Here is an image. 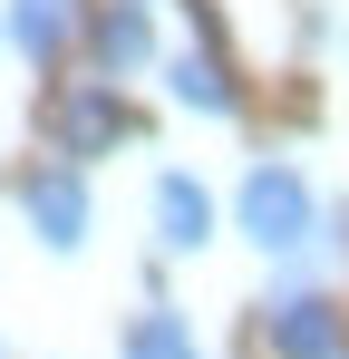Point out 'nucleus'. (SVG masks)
<instances>
[{
  "label": "nucleus",
  "instance_id": "6",
  "mask_svg": "<svg viewBox=\"0 0 349 359\" xmlns=\"http://www.w3.org/2000/svg\"><path fill=\"white\" fill-rule=\"evenodd\" d=\"M156 243H165V252H204V243H214V194L184 175V165L156 175Z\"/></svg>",
  "mask_w": 349,
  "mask_h": 359
},
{
  "label": "nucleus",
  "instance_id": "4",
  "mask_svg": "<svg viewBox=\"0 0 349 359\" xmlns=\"http://www.w3.org/2000/svg\"><path fill=\"white\" fill-rule=\"evenodd\" d=\"M262 340H272V359H340L349 320L330 292H282L272 301V320H262Z\"/></svg>",
  "mask_w": 349,
  "mask_h": 359
},
{
  "label": "nucleus",
  "instance_id": "7",
  "mask_svg": "<svg viewBox=\"0 0 349 359\" xmlns=\"http://www.w3.org/2000/svg\"><path fill=\"white\" fill-rule=\"evenodd\" d=\"M68 29H78V0H10V10H0V39H10L20 59H39V68L68 49Z\"/></svg>",
  "mask_w": 349,
  "mask_h": 359
},
{
  "label": "nucleus",
  "instance_id": "1",
  "mask_svg": "<svg viewBox=\"0 0 349 359\" xmlns=\"http://www.w3.org/2000/svg\"><path fill=\"white\" fill-rule=\"evenodd\" d=\"M233 224H242V243H262V252H310V233H320V194H310V175L301 165H282V156H262L252 175L233 184Z\"/></svg>",
  "mask_w": 349,
  "mask_h": 359
},
{
  "label": "nucleus",
  "instance_id": "5",
  "mask_svg": "<svg viewBox=\"0 0 349 359\" xmlns=\"http://www.w3.org/2000/svg\"><path fill=\"white\" fill-rule=\"evenodd\" d=\"M165 97H174V107H194V117H233V107H242V88H233V68L214 59L204 39H184V49L165 59Z\"/></svg>",
  "mask_w": 349,
  "mask_h": 359
},
{
  "label": "nucleus",
  "instance_id": "8",
  "mask_svg": "<svg viewBox=\"0 0 349 359\" xmlns=\"http://www.w3.org/2000/svg\"><path fill=\"white\" fill-rule=\"evenodd\" d=\"M88 49H97V68H107V78H126V68H146V59H156V29H146V0H116L107 20L88 29Z\"/></svg>",
  "mask_w": 349,
  "mask_h": 359
},
{
  "label": "nucleus",
  "instance_id": "2",
  "mask_svg": "<svg viewBox=\"0 0 349 359\" xmlns=\"http://www.w3.org/2000/svg\"><path fill=\"white\" fill-rule=\"evenodd\" d=\"M20 214H29V233L49 243V252H78L88 224H97V194H88L78 165H29L20 175Z\"/></svg>",
  "mask_w": 349,
  "mask_h": 359
},
{
  "label": "nucleus",
  "instance_id": "9",
  "mask_svg": "<svg viewBox=\"0 0 349 359\" xmlns=\"http://www.w3.org/2000/svg\"><path fill=\"white\" fill-rule=\"evenodd\" d=\"M126 359H194V320L165 311V301L136 311V320H126Z\"/></svg>",
  "mask_w": 349,
  "mask_h": 359
},
{
  "label": "nucleus",
  "instance_id": "3",
  "mask_svg": "<svg viewBox=\"0 0 349 359\" xmlns=\"http://www.w3.org/2000/svg\"><path fill=\"white\" fill-rule=\"evenodd\" d=\"M136 117H126V97H116V78H78L68 97H58V165H78V156H107L126 146Z\"/></svg>",
  "mask_w": 349,
  "mask_h": 359
}]
</instances>
